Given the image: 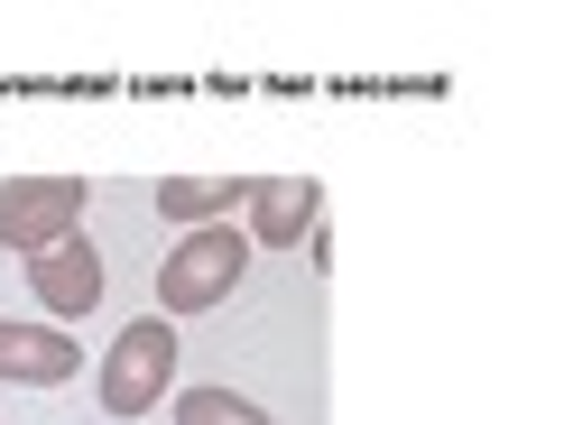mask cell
Returning <instances> with one entry per match:
<instances>
[{"instance_id": "cell-3", "label": "cell", "mask_w": 564, "mask_h": 425, "mask_svg": "<svg viewBox=\"0 0 564 425\" xmlns=\"http://www.w3.org/2000/svg\"><path fill=\"white\" fill-rule=\"evenodd\" d=\"M84 204H93L84 176H10V185H0V250L37 259V250H56V241H75Z\"/></svg>"}, {"instance_id": "cell-6", "label": "cell", "mask_w": 564, "mask_h": 425, "mask_svg": "<svg viewBox=\"0 0 564 425\" xmlns=\"http://www.w3.org/2000/svg\"><path fill=\"white\" fill-rule=\"evenodd\" d=\"M84 370V342H65L56 324H10L0 315V380L19 389H65Z\"/></svg>"}, {"instance_id": "cell-2", "label": "cell", "mask_w": 564, "mask_h": 425, "mask_svg": "<svg viewBox=\"0 0 564 425\" xmlns=\"http://www.w3.org/2000/svg\"><path fill=\"white\" fill-rule=\"evenodd\" d=\"M167 389H176V324H167V315L121 324V342H111V351H102V370H93V397H102V416H149Z\"/></svg>"}, {"instance_id": "cell-1", "label": "cell", "mask_w": 564, "mask_h": 425, "mask_svg": "<svg viewBox=\"0 0 564 425\" xmlns=\"http://www.w3.org/2000/svg\"><path fill=\"white\" fill-rule=\"evenodd\" d=\"M250 277V241L231 222H204V231H185V241L158 259V315H214V305L231 296Z\"/></svg>"}, {"instance_id": "cell-8", "label": "cell", "mask_w": 564, "mask_h": 425, "mask_svg": "<svg viewBox=\"0 0 564 425\" xmlns=\"http://www.w3.org/2000/svg\"><path fill=\"white\" fill-rule=\"evenodd\" d=\"M176 425H269L250 397H231V389H185L176 397Z\"/></svg>"}, {"instance_id": "cell-7", "label": "cell", "mask_w": 564, "mask_h": 425, "mask_svg": "<svg viewBox=\"0 0 564 425\" xmlns=\"http://www.w3.org/2000/svg\"><path fill=\"white\" fill-rule=\"evenodd\" d=\"M250 185H231V176H158V212L185 231H204V222H231V204H241Z\"/></svg>"}, {"instance_id": "cell-5", "label": "cell", "mask_w": 564, "mask_h": 425, "mask_svg": "<svg viewBox=\"0 0 564 425\" xmlns=\"http://www.w3.org/2000/svg\"><path fill=\"white\" fill-rule=\"evenodd\" d=\"M29 287H37V305H46L56 324L93 315V305H102V250H93L84 231H75V241H56V250H37V259H29Z\"/></svg>"}, {"instance_id": "cell-4", "label": "cell", "mask_w": 564, "mask_h": 425, "mask_svg": "<svg viewBox=\"0 0 564 425\" xmlns=\"http://www.w3.org/2000/svg\"><path fill=\"white\" fill-rule=\"evenodd\" d=\"M241 204H250V231H241L250 250H296L305 231L324 222V185L315 176H260Z\"/></svg>"}]
</instances>
